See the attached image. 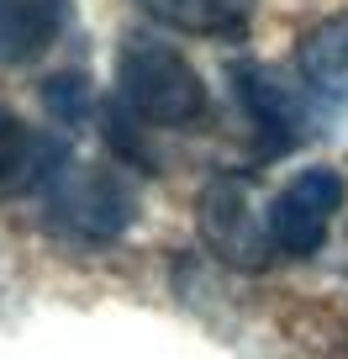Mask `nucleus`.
<instances>
[{
	"label": "nucleus",
	"mask_w": 348,
	"mask_h": 359,
	"mask_svg": "<svg viewBox=\"0 0 348 359\" xmlns=\"http://www.w3.org/2000/svg\"><path fill=\"white\" fill-rule=\"evenodd\" d=\"M122 111L143 127H190L206 116V85L180 48L158 37H127L116 58Z\"/></svg>",
	"instance_id": "1"
},
{
	"label": "nucleus",
	"mask_w": 348,
	"mask_h": 359,
	"mask_svg": "<svg viewBox=\"0 0 348 359\" xmlns=\"http://www.w3.org/2000/svg\"><path fill=\"white\" fill-rule=\"evenodd\" d=\"M43 212L48 227L79 243H116V238L132 227V191L101 164H64L53 175V185L43 191Z\"/></svg>",
	"instance_id": "2"
},
{
	"label": "nucleus",
	"mask_w": 348,
	"mask_h": 359,
	"mask_svg": "<svg viewBox=\"0 0 348 359\" xmlns=\"http://www.w3.org/2000/svg\"><path fill=\"white\" fill-rule=\"evenodd\" d=\"M343 196H348L343 175L327 169V164H312V169H301V175H291L280 185V196L270 201V212H264L274 254H291V259L316 254V248L327 243L333 217L343 212Z\"/></svg>",
	"instance_id": "3"
},
{
	"label": "nucleus",
	"mask_w": 348,
	"mask_h": 359,
	"mask_svg": "<svg viewBox=\"0 0 348 359\" xmlns=\"http://www.w3.org/2000/svg\"><path fill=\"white\" fill-rule=\"evenodd\" d=\"M232 95L248 111V127H253L264 154H280V148H291L306 133V116L295 106V95L264 64H232Z\"/></svg>",
	"instance_id": "4"
},
{
	"label": "nucleus",
	"mask_w": 348,
	"mask_h": 359,
	"mask_svg": "<svg viewBox=\"0 0 348 359\" xmlns=\"http://www.w3.org/2000/svg\"><path fill=\"white\" fill-rule=\"evenodd\" d=\"M58 169H64V158H58L53 137H43L37 127H27L22 116H11L0 106V196L48 191Z\"/></svg>",
	"instance_id": "5"
},
{
	"label": "nucleus",
	"mask_w": 348,
	"mask_h": 359,
	"mask_svg": "<svg viewBox=\"0 0 348 359\" xmlns=\"http://www.w3.org/2000/svg\"><path fill=\"white\" fill-rule=\"evenodd\" d=\"M206 238H211L232 264H264V259L274 254L270 227L253 222L243 191H232L227 180H216L211 191H206Z\"/></svg>",
	"instance_id": "6"
},
{
	"label": "nucleus",
	"mask_w": 348,
	"mask_h": 359,
	"mask_svg": "<svg viewBox=\"0 0 348 359\" xmlns=\"http://www.w3.org/2000/svg\"><path fill=\"white\" fill-rule=\"evenodd\" d=\"M295 69H301V79L316 90V95H327V101H348V11L316 22L312 32L301 37V48H295Z\"/></svg>",
	"instance_id": "7"
},
{
	"label": "nucleus",
	"mask_w": 348,
	"mask_h": 359,
	"mask_svg": "<svg viewBox=\"0 0 348 359\" xmlns=\"http://www.w3.org/2000/svg\"><path fill=\"white\" fill-rule=\"evenodd\" d=\"M64 27V0H0V64H32Z\"/></svg>",
	"instance_id": "8"
},
{
	"label": "nucleus",
	"mask_w": 348,
	"mask_h": 359,
	"mask_svg": "<svg viewBox=\"0 0 348 359\" xmlns=\"http://www.w3.org/2000/svg\"><path fill=\"white\" fill-rule=\"evenodd\" d=\"M153 22L164 27H180V32L195 37H232L253 22V6L258 0H137Z\"/></svg>",
	"instance_id": "9"
},
{
	"label": "nucleus",
	"mask_w": 348,
	"mask_h": 359,
	"mask_svg": "<svg viewBox=\"0 0 348 359\" xmlns=\"http://www.w3.org/2000/svg\"><path fill=\"white\" fill-rule=\"evenodd\" d=\"M43 95H48V106H53L58 116H69V122H79V116H85V106H90V85H85L79 74L53 79V85H48Z\"/></svg>",
	"instance_id": "10"
}]
</instances>
